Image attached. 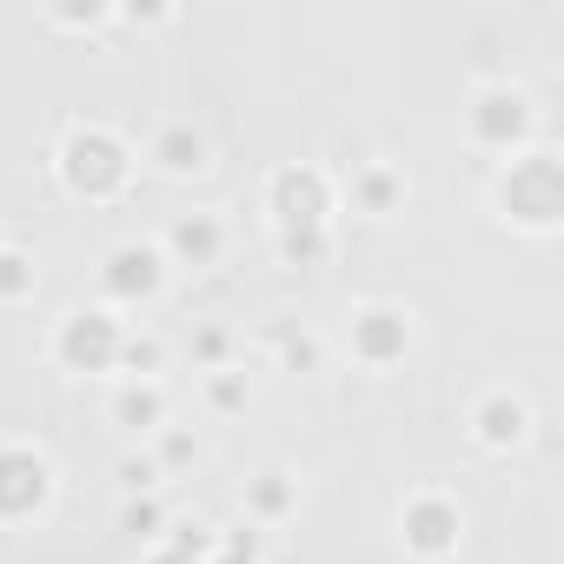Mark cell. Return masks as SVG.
Wrapping results in <instances>:
<instances>
[{
  "instance_id": "3957f363",
  "label": "cell",
  "mask_w": 564,
  "mask_h": 564,
  "mask_svg": "<svg viewBox=\"0 0 564 564\" xmlns=\"http://www.w3.org/2000/svg\"><path fill=\"white\" fill-rule=\"evenodd\" d=\"M67 352H73V359H107V352H113V326H107V319H80V326L67 332Z\"/></svg>"
},
{
  "instance_id": "7a4b0ae2",
  "label": "cell",
  "mask_w": 564,
  "mask_h": 564,
  "mask_svg": "<svg viewBox=\"0 0 564 564\" xmlns=\"http://www.w3.org/2000/svg\"><path fill=\"white\" fill-rule=\"evenodd\" d=\"M20 478H40V465L34 458H0V505H34L40 492H47V485H20Z\"/></svg>"
},
{
  "instance_id": "277c9868",
  "label": "cell",
  "mask_w": 564,
  "mask_h": 564,
  "mask_svg": "<svg viewBox=\"0 0 564 564\" xmlns=\"http://www.w3.org/2000/svg\"><path fill=\"white\" fill-rule=\"evenodd\" d=\"M412 538H419L425 551H438V545H445V518H438V511H425V518H419V531H412Z\"/></svg>"
},
{
  "instance_id": "5b68a950",
  "label": "cell",
  "mask_w": 564,
  "mask_h": 564,
  "mask_svg": "<svg viewBox=\"0 0 564 564\" xmlns=\"http://www.w3.org/2000/svg\"><path fill=\"white\" fill-rule=\"evenodd\" d=\"M180 246L186 253H213V226H180Z\"/></svg>"
},
{
  "instance_id": "6da1fadb",
  "label": "cell",
  "mask_w": 564,
  "mask_h": 564,
  "mask_svg": "<svg viewBox=\"0 0 564 564\" xmlns=\"http://www.w3.org/2000/svg\"><path fill=\"white\" fill-rule=\"evenodd\" d=\"M67 173H73V186H100V193H107V186L113 180H120V160H113V146L107 140H73V166H67Z\"/></svg>"
}]
</instances>
